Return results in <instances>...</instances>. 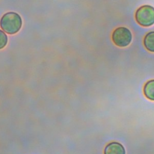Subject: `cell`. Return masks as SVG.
Instances as JSON below:
<instances>
[{
	"label": "cell",
	"mask_w": 154,
	"mask_h": 154,
	"mask_svg": "<svg viewBox=\"0 0 154 154\" xmlns=\"http://www.w3.org/2000/svg\"><path fill=\"white\" fill-rule=\"evenodd\" d=\"M138 24L147 27L154 24V7L150 5H144L139 7L135 14Z\"/></svg>",
	"instance_id": "obj_2"
},
{
	"label": "cell",
	"mask_w": 154,
	"mask_h": 154,
	"mask_svg": "<svg viewBox=\"0 0 154 154\" xmlns=\"http://www.w3.org/2000/svg\"><path fill=\"white\" fill-rule=\"evenodd\" d=\"M143 44L147 51L154 52V31L146 34L143 40Z\"/></svg>",
	"instance_id": "obj_5"
},
{
	"label": "cell",
	"mask_w": 154,
	"mask_h": 154,
	"mask_svg": "<svg viewBox=\"0 0 154 154\" xmlns=\"http://www.w3.org/2000/svg\"><path fill=\"white\" fill-rule=\"evenodd\" d=\"M143 91L148 99L154 101V79L150 80L146 83Z\"/></svg>",
	"instance_id": "obj_6"
},
{
	"label": "cell",
	"mask_w": 154,
	"mask_h": 154,
	"mask_svg": "<svg viewBox=\"0 0 154 154\" xmlns=\"http://www.w3.org/2000/svg\"><path fill=\"white\" fill-rule=\"evenodd\" d=\"M7 35L4 31L0 29V49L4 48L7 44Z\"/></svg>",
	"instance_id": "obj_7"
},
{
	"label": "cell",
	"mask_w": 154,
	"mask_h": 154,
	"mask_svg": "<svg viewBox=\"0 0 154 154\" xmlns=\"http://www.w3.org/2000/svg\"><path fill=\"white\" fill-rule=\"evenodd\" d=\"M22 20L20 16L15 12H8L2 16L0 20L1 28L6 33L14 34L21 28Z\"/></svg>",
	"instance_id": "obj_1"
},
{
	"label": "cell",
	"mask_w": 154,
	"mask_h": 154,
	"mask_svg": "<svg viewBox=\"0 0 154 154\" xmlns=\"http://www.w3.org/2000/svg\"><path fill=\"white\" fill-rule=\"evenodd\" d=\"M104 154H126V152L122 144L114 141L106 146L104 149Z\"/></svg>",
	"instance_id": "obj_4"
},
{
	"label": "cell",
	"mask_w": 154,
	"mask_h": 154,
	"mask_svg": "<svg viewBox=\"0 0 154 154\" xmlns=\"http://www.w3.org/2000/svg\"><path fill=\"white\" fill-rule=\"evenodd\" d=\"M132 38L131 31L126 27L120 26L116 28L112 33V40L119 47H126L128 46Z\"/></svg>",
	"instance_id": "obj_3"
}]
</instances>
